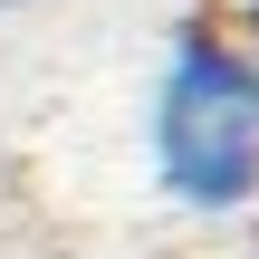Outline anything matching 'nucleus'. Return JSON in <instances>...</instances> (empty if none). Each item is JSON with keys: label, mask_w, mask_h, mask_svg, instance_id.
<instances>
[{"label": "nucleus", "mask_w": 259, "mask_h": 259, "mask_svg": "<svg viewBox=\"0 0 259 259\" xmlns=\"http://www.w3.org/2000/svg\"><path fill=\"white\" fill-rule=\"evenodd\" d=\"M154 173L183 211L259 202V58L221 29H183L154 96Z\"/></svg>", "instance_id": "f257e3e1"}, {"label": "nucleus", "mask_w": 259, "mask_h": 259, "mask_svg": "<svg viewBox=\"0 0 259 259\" xmlns=\"http://www.w3.org/2000/svg\"><path fill=\"white\" fill-rule=\"evenodd\" d=\"M240 10H250V29H259V0H240Z\"/></svg>", "instance_id": "f03ea898"}, {"label": "nucleus", "mask_w": 259, "mask_h": 259, "mask_svg": "<svg viewBox=\"0 0 259 259\" xmlns=\"http://www.w3.org/2000/svg\"><path fill=\"white\" fill-rule=\"evenodd\" d=\"M0 10H19V0H0Z\"/></svg>", "instance_id": "7ed1b4c3"}]
</instances>
